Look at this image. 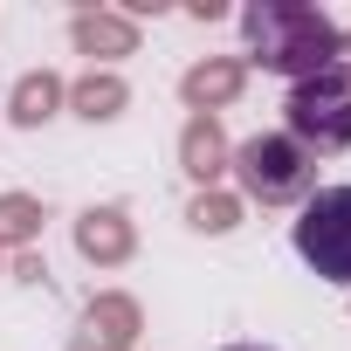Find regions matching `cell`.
Returning a JSON list of instances; mask_svg holds the SVG:
<instances>
[{"label":"cell","mask_w":351,"mask_h":351,"mask_svg":"<svg viewBox=\"0 0 351 351\" xmlns=\"http://www.w3.org/2000/svg\"><path fill=\"white\" fill-rule=\"evenodd\" d=\"M76 255L97 262V269L131 262V255H138V228H131V214H124V207H83V221H76Z\"/></svg>","instance_id":"cell-6"},{"label":"cell","mask_w":351,"mask_h":351,"mask_svg":"<svg viewBox=\"0 0 351 351\" xmlns=\"http://www.w3.org/2000/svg\"><path fill=\"white\" fill-rule=\"evenodd\" d=\"M69 104V83L56 76V69H28L14 90H8V117L21 124V131H35V124H49L56 110Z\"/></svg>","instance_id":"cell-10"},{"label":"cell","mask_w":351,"mask_h":351,"mask_svg":"<svg viewBox=\"0 0 351 351\" xmlns=\"http://www.w3.org/2000/svg\"><path fill=\"white\" fill-rule=\"evenodd\" d=\"M42 200L35 193H0V248H28L42 234Z\"/></svg>","instance_id":"cell-13"},{"label":"cell","mask_w":351,"mask_h":351,"mask_svg":"<svg viewBox=\"0 0 351 351\" xmlns=\"http://www.w3.org/2000/svg\"><path fill=\"white\" fill-rule=\"evenodd\" d=\"M282 117H289V138H296L310 158H317V152H344V145H351V62H330V69L289 83Z\"/></svg>","instance_id":"cell-3"},{"label":"cell","mask_w":351,"mask_h":351,"mask_svg":"<svg viewBox=\"0 0 351 351\" xmlns=\"http://www.w3.org/2000/svg\"><path fill=\"white\" fill-rule=\"evenodd\" d=\"M69 42H76V56H104V62H117V56H138V21L104 14V8H83V14L69 21Z\"/></svg>","instance_id":"cell-9"},{"label":"cell","mask_w":351,"mask_h":351,"mask_svg":"<svg viewBox=\"0 0 351 351\" xmlns=\"http://www.w3.org/2000/svg\"><path fill=\"white\" fill-rule=\"evenodd\" d=\"M228 131H221V117H186V131H180V172L186 180H200V193L228 172Z\"/></svg>","instance_id":"cell-8"},{"label":"cell","mask_w":351,"mask_h":351,"mask_svg":"<svg viewBox=\"0 0 351 351\" xmlns=\"http://www.w3.org/2000/svg\"><path fill=\"white\" fill-rule=\"evenodd\" d=\"M241 83H248V62H241V56H207V62H193V69L180 76V97H186L193 117H214L221 104L241 97Z\"/></svg>","instance_id":"cell-7"},{"label":"cell","mask_w":351,"mask_h":351,"mask_svg":"<svg viewBox=\"0 0 351 351\" xmlns=\"http://www.w3.org/2000/svg\"><path fill=\"white\" fill-rule=\"evenodd\" d=\"M228 351H269V344H228Z\"/></svg>","instance_id":"cell-15"},{"label":"cell","mask_w":351,"mask_h":351,"mask_svg":"<svg viewBox=\"0 0 351 351\" xmlns=\"http://www.w3.org/2000/svg\"><path fill=\"white\" fill-rule=\"evenodd\" d=\"M228 172L241 180V200H262V207H296L317 193V158L289 131H255L248 145H234Z\"/></svg>","instance_id":"cell-2"},{"label":"cell","mask_w":351,"mask_h":351,"mask_svg":"<svg viewBox=\"0 0 351 351\" xmlns=\"http://www.w3.org/2000/svg\"><path fill=\"white\" fill-rule=\"evenodd\" d=\"M186 228H193V234H234V228H241V193H221V186L193 193Z\"/></svg>","instance_id":"cell-12"},{"label":"cell","mask_w":351,"mask_h":351,"mask_svg":"<svg viewBox=\"0 0 351 351\" xmlns=\"http://www.w3.org/2000/svg\"><path fill=\"white\" fill-rule=\"evenodd\" d=\"M241 28H248V62H262L269 76H289V83H303L344 56L337 49L344 28L324 8H303V0H255Z\"/></svg>","instance_id":"cell-1"},{"label":"cell","mask_w":351,"mask_h":351,"mask_svg":"<svg viewBox=\"0 0 351 351\" xmlns=\"http://www.w3.org/2000/svg\"><path fill=\"white\" fill-rule=\"evenodd\" d=\"M337 49H351V28H344V42H337Z\"/></svg>","instance_id":"cell-16"},{"label":"cell","mask_w":351,"mask_h":351,"mask_svg":"<svg viewBox=\"0 0 351 351\" xmlns=\"http://www.w3.org/2000/svg\"><path fill=\"white\" fill-rule=\"evenodd\" d=\"M296 255H303L324 282H344V289H351V186H324V193L303 200Z\"/></svg>","instance_id":"cell-4"},{"label":"cell","mask_w":351,"mask_h":351,"mask_svg":"<svg viewBox=\"0 0 351 351\" xmlns=\"http://www.w3.org/2000/svg\"><path fill=\"white\" fill-rule=\"evenodd\" d=\"M8 276H14V282H42L49 269H42V255H28V248H21V255L8 262Z\"/></svg>","instance_id":"cell-14"},{"label":"cell","mask_w":351,"mask_h":351,"mask_svg":"<svg viewBox=\"0 0 351 351\" xmlns=\"http://www.w3.org/2000/svg\"><path fill=\"white\" fill-rule=\"evenodd\" d=\"M138 330H145V310H138V296H124V289H104V296H90V303H83L76 351H131V344H138Z\"/></svg>","instance_id":"cell-5"},{"label":"cell","mask_w":351,"mask_h":351,"mask_svg":"<svg viewBox=\"0 0 351 351\" xmlns=\"http://www.w3.org/2000/svg\"><path fill=\"white\" fill-rule=\"evenodd\" d=\"M69 104H76V117H90V124H110V117H124L131 90H124V76H110V69H90V76H76V83H69Z\"/></svg>","instance_id":"cell-11"}]
</instances>
